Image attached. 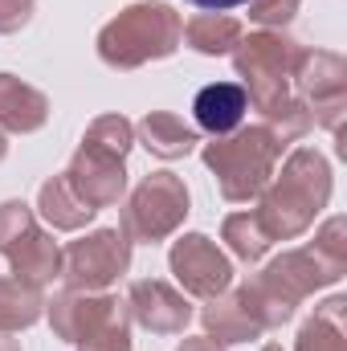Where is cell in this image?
I'll return each mask as SVG.
<instances>
[{
  "instance_id": "28",
  "label": "cell",
  "mask_w": 347,
  "mask_h": 351,
  "mask_svg": "<svg viewBox=\"0 0 347 351\" xmlns=\"http://www.w3.org/2000/svg\"><path fill=\"white\" fill-rule=\"evenodd\" d=\"M188 4H196L204 12H225V8H237V4H250V0H188Z\"/></svg>"
},
{
  "instance_id": "12",
  "label": "cell",
  "mask_w": 347,
  "mask_h": 351,
  "mask_svg": "<svg viewBox=\"0 0 347 351\" xmlns=\"http://www.w3.org/2000/svg\"><path fill=\"white\" fill-rule=\"evenodd\" d=\"M246 110H250V98H246V90L237 86V82H213V86H204L192 98L196 123H200L208 135H217V139H221V135H233V131L241 127Z\"/></svg>"
},
{
  "instance_id": "15",
  "label": "cell",
  "mask_w": 347,
  "mask_h": 351,
  "mask_svg": "<svg viewBox=\"0 0 347 351\" xmlns=\"http://www.w3.org/2000/svg\"><path fill=\"white\" fill-rule=\"evenodd\" d=\"M294 351H347V298L344 294H331L323 306H315V315L298 331V348Z\"/></svg>"
},
{
  "instance_id": "24",
  "label": "cell",
  "mask_w": 347,
  "mask_h": 351,
  "mask_svg": "<svg viewBox=\"0 0 347 351\" xmlns=\"http://www.w3.org/2000/svg\"><path fill=\"white\" fill-rule=\"evenodd\" d=\"M78 351H131V323H127V306L106 319L98 331H90L86 339H78Z\"/></svg>"
},
{
  "instance_id": "19",
  "label": "cell",
  "mask_w": 347,
  "mask_h": 351,
  "mask_svg": "<svg viewBox=\"0 0 347 351\" xmlns=\"http://www.w3.org/2000/svg\"><path fill=\"white\" fill-rule=\"evenodd\" d=\"M41 290L21 278H0V335L33 327L41 319Z\"/></svg>"
},
{
  "instance_id": "27",
  "label": "cell",
  "mask_w": 347,
  "mask_h": 351,
  "mask_svg": "<svg viewBox=\"0 0 347 351\" xmlns=\"http://www.w3.org/2000/svg\"><path fill=\"white\" fill-rule=\"evenodd\" d=\"M33 16V0H0V33L25 29Z\"/></svg>"
},
{
  "instance_id": "25",
  "label": "cell",
  "mask_w": 347,
  "mask_h": 351,
  "mask_svg": "<svg viewBox=\"0 0 347 351\" xmlns=\"http://www.w3.org/2000/svg\"><path fill=\"white\" fill-rule=\"evenodd\" d=\"M311 250H315L327 265H335V269H344L347 274V221L344 217H331V221L315 233Z\"/></svg>"
},
{
  "instance_id": "9",
  "label": "cell",
  "mask_w": 347,
  "mask_h": 351,
  "mask_svg": "<svg viewBox=\"0 0 347 351\" xmlns=\"http://www.w3.org/2000/svg\"><path fill=\"white\" fill-rule=\"evenodd\" d=\"M66 184L74 188V196L90 204L94 213L106 208V204H119L123 188H127V172H123V160L119 156H106V152H94L82 143V152L74 156Z\"/></svg>"
},
{
  "instance_id": "23",
  "label": "cell",
  "mask_w": 347,
  "mask_h": 351,
  "mask_svg": "<svg viewBox=\"0 0 347 351\" xmlns=\"http://www.w3.org/2000/svg\"><path fill=\"white\" fill-rule=\"evenodd\" d=\"M33 229H37V221H33L29 204H21V200H4V204H0V254H4V258H8Z\"/></svg>"
},
{
  "instance_id": "29",
  "label": "cell",
  "mask_w": 347,
  "mask_h": 351,
  "mask_svg": "<svg viewBox=\"0 0 347 351\" xmlns=\"http://www.w3.org/2000/svg\"><path fill=\"white\" fill-rule=\"evenodd\" d=\"M180 351H221V343L204 335V339H184V343H180Z\"/></svg>"
},
{
  "instance_id": "7",
  "label": "cell",
  "mask_w": 347,
  "mask_h": 351,
  "mask_svg": "<svg viewBox=\"0 0 347 351\" xmlns=\"http://www.w3.org/2000/svg\"><path fill=\"white\" fill-rule=\"evenodd\" d=\"M127 265H131V241L119 229H98L82 241L66 245V254H62V274H66L70 290H86V294L110 286Z\"/></svg>"
},
{
  "instance_id": "32",
  "label": "cell",
  "mask_w": 347,
  "mask_h": 351,
  "mask_svg": "<svg viewBox=\"0 0 347 351\" xmlns=\"http://www.w3.org/2000/svg\"><path fill=\"white\" fill-rule=\"evenodd\" d=\"M0 160H4V135H0Z\"/></svg>"
},
{
  "instance_id": "20",
  "label": "cell",
  "mask_w": 347,
  "mask_h": 351,
  "mask_svg": "<svg viewBox=\"0 0 347 351\" xmlns=\"http://www.w3.org/2000/svg\"><path fill=\"white\" fill-rule=\"evenodd\" d=\"M41 213H45V221L53 229H82L94 217V208L74 196V188L66 184V176H53L49 184H41Z\"/></svg>"
},
{
  "instance_id": "18",
  "label": "cell",
  "mask_w": 347,
  "mask_h": 351,
  "mask_svg": "<svg viewBox=\"0 0 347 351\" xmlns=\"http://www.w3.org/2000/svg\"><path fill=\"white\" fill-rule=\"evenodd\" d=\"M184 41H188L196 53H208V58L233 53L237 41H241V25H237L233 16H225V12H200V16H192V21L184 25Z\"/></svg>"
},
{
  "instance_id": "6",
  "label": "cell",
  "mask_w": 347,
  "mask_h": 351,
  "mask_svg": "<svg viewBox=\"0 0 347 351\" xmlns=\"http://www.w3.org/2000/svg\"><path fill=\"white\" fill-rule=\"evenodd\" d=\"M188 217V188L172 172H152L123 208V237L131 241H164Z\"/></svg>"
},
{
  "instance_id": "8",
  "label": "cell",
  "mask_w": 347,
  "mask_h": 351,
  "mask_svg": "<svg viewBox=\"0 0 347 351\" xmlns=\"http://www.w3.org/2000/svg\"><path fill=\"white\" fill-rule=\"evenodd\" d=\"M172 274L196 298H217L233 286V265L204 233H188L172 245Z\"/></svg>"
},
{
  "instance_id": "17",
  "label": "cell",
  "mask_w": 347,
  "mask_h": 351,
  "mask_svg": "<svg viewBox=\"0 0 347 351\" xmlns=\"http://www.w3.org/2000/svg\"><path fill=\"white\" fill-rule=\"evenodd\" d=\"M139 139L147 152H156L160 160H180L196 147V131L180 119V114H168V110H152L143 123H139Z\"/></svg>"
},
{
  "instance_id": "14",
  "label": "cell",
  "mask_w": 347,
  "mask_h": 351,
  "mask_svg": "<svg viewBox=\"0 0 347 351\" xmlns=\"http://www.w3.org/2000/svg\"><path fill=\"white\" fill-rule=\"evenodd\" d=\"M49 114L45 94L33 86H25L12 74H0V131H37Z\"/></svg>"
},
{
  "instance_id": "26",
  "label": "cell",
  "mask_w": 347,
  "mask_h": 351,
  "mask_svg": "<svg viewBox=\"0 0 347 351\" xmlns=\"http://www.w3.org/2000/svg\"><path fill=\"white\" fill-rule=\"evenodd\" d=\"M298 4L302 0H250V21H258V25H286V21H294Z\"/></svg>"
},
{
  "instance_id": "22",
  "label": "cell",
  "mask_w": 347,
  "mask_h": 351,
  "mask_svg": "<svg viewBox=\"0 0 347 351\" xmlns=\"http://www.w3.org/2000/svg\"><path fill=\"white\" fill-rule=\"evenodd\" d=\"M86 147L94 152H106V156H127L131 152V143H135V127L123 119V114H102V119H94L86 131V139H82Z\"/></svg>"
},
{
  "instance_id": "3",
  "label": "cell",
  "mask_w": 347,
  "mask_h": 351,
  "mask_svg": "<svg viewBox=\"0 0 347 351\" xmlns=\"http://www.w3.org/2000/svg\"><path fill=\"white\" fill-rule=\"evenodd\" d=\"M180 41H184L180 12L160 0H147V4H131L127 12H119L98 33V53L115 70H135L152 58H168Z\"/></svg>"
},
{
  "instance_id": "11",
  "label": "cell",
  "mask_w": 347,
  "mask_h": 351,
  "mask_svg": "<svg viewBox=\"0 0 347 351\" xmlns=\"http://www.w3.org/2000/svg\"><path fill=\"white\" fill-rule=\"evenodd\" d=\"M127 306H131V315H135L147 331H156V335H176V331H184L188 319H192L188 298H184L180 290H172L168 282H135Z\"/></svg>"
},
{
  "instance_id": "10",
  "label": "cell",
  "mask_w": 347,
  "mask_h": 351,
  "mask_svg": "<svg viewBox=\"0 0 347 351\" xmlns=\"http://www.w3.org/2000/svg\"><path fill=\"white\" fill-rule=\"evenodd\" d=\"M119 311H123L119 298H106V294L94 298L86 290H66V294H58L49 302V323H53V331L66 343H78V339H86L90 331H98L106 319H115Z\"/></svg>"
},
{
  "instance_id": "21",
  "label": "cell",
  "mask_w": 347,
  "mask_h": 351,
  "mask_svg": "<svg viewBox=\"0 0 347 351\" xmlns=\"http://www.w3.org/2000/svg\"><path fill=\"white\" fill-rule=\"evenodd\" d=\"M221 237L229 241V250H233L241 262H261L265 250H270V237H265V229L258 225L254 213H233V217H225Z\"/></svg>"
},
{
  "instance_id": "16",
  "label": "cell",
  "mask_w": 347,
  "mask_h": 351,
  "mask_svg": "<svg viewBox=\"0 0 347 351\" xmlns=\"http://www.w3.org/2000/svg\"><path fill=\"white\" fill-rule=\"evenodd\" d=\"M8 262H12V278H21V282H29V286L41 290L49 278L62 274V250L53 245V237H45L41 229H33V233L8 254Z\"/></svg>"
},
{
  "instance_id": "2",
  "label": "cell",
  "mask_w": 347,
  "mask_h": 351,
  "mask_svg": "<svg viewBox=\"0 0 347 351\" xmlns=\"http://www.w3.org/2000/svg\"><path fill=\"white\" fill-rule=\"evenodd\" d=\"M339 278H344V269L327 265L307 245V250H290V254L274 258L258 278H250L237 290H241L246 306L254 311V319L261 323V331H274L294 315V306L302 298H311L315 290H323V286H331Z\"/></svg>"
},
{
  "instance_id": "1",
  "label": "cell",
  "mask_w": 347,
  "mask_h": 351,
  "mask_svg": "<svg viewBox=\"0 0 347 351\" xmlns=\"http://www.w3.org/2000/svg\"><path fill=\"white\" fill-rule=\"evenodd\" d=\"M331 200V164L315 147H298L274 184L261 188V208L254 213L270 241L302 237Z\"/></svg>"
},
{
  "instance_id": "13",
  "label": "cell",
  "mask_w": 347,
  "mask_h": 351,
  "mask_svg": "<svg viewBox=\"0 0 347 351\" xmlns=\"http://www.w3.org/2000/svg\"><path fill=\"white\" fill-rule=\"evenodd\" d=\"M204 331L208 339H217L221 348L225 343H250V339H261V323L254 319V311L246 306L241 290H225L217 298H208L204 306Z\"/></svg>"
},
{
  "instance_id": "30",
  "label": "cell",
  "mask_w": 347,
  "mask_h": 351,
  "mask_svg": "<svg viewBox=\"0 0 347 351\" xmlns=\"http://www.w3.org/2000/svg\"><path fill=\"white\" fill-rule=\"evenodd\" d=\"M0 351H21V348H16V339H8V335H0Z\"/></svg>"
},
{
  "instance_id": "4",
  "label": "cell",
  "mask_w": 347,
  "mask_h": 351,
  "mask_svg": "<svg viewBox=\"0 0 347 351\" xmlns=\"http://www.w3.org/2000/svg\"><path fill=\"white\" fill-rule=\"evenodd\" d=\"M282 139L258 123V127H237L233 135H221L217 143L204 147V164L217 172L225 200H254L261 188L274 180V164L282 160Z\"/></svg>"
},
{
  "instance_id": "5",
  "label": "cell",
  "mask_w": 347,
  "mask_h": 351,
  "mask_svg": "<svg viewBox=\"0 0 347 351\" xmlns=\"http://www.w3.org/2000/svg\"><path fill=\"white\" fill-rule=\"evenodd\" d=\"M294 98L311 110V119L319 127H327L331 135L344 131L347 114V62L331 49H302L294 78H290Z\"/></svg>"
},
{
  "instance_id": "31",
  "label": "cell",
  "mask_w": 347,
  "mask_h": 351,
  "mask_svg": "<svg viewBox=\"0 0 347 351\" xmlns=\"http://www.w3.org/2000/svg\"><path fill=\"white\" fill-rule=\"evenodd\" d=\"M261 351H282V348H278V343H265V348H261Z\"/></svg>"
}]
</instances>
